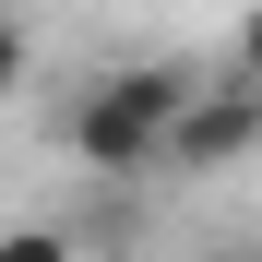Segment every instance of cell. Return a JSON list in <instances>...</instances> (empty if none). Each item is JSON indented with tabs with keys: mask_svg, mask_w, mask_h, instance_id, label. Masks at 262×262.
Returning <instances> with one entry per match:
<instances>
[{
	"mask_svg": "<svg viewBox=\"0 0 262 262\" xmlns=\"http://www.w3.org/2000/svg\"><path fill=\"white\" fill-rule=\"evenodd\" d=\"M179 96H191V72H167V60H131V72H96L72 96L60 119V143L83 179H143V167H167V131H179Z\"/></svg>",
	"mask_w": 262,
	"mask_h": 262,
	"instance_id": "1",
	"label": "cell"
},
{
	"mask_svg": "<svg viewBox=\"0 0 262 262\" xmlns=\"http://www.w3.org/2000/svg\"><path fill=\"white\" fill-rule=\"evenodd\" d=\"M262 155V83L250 72H214L179 96V131H167V167H191V179H214V167Z\"/></svg>",
	"mask_w": 262,
	"mask_h": 262,
	"instance_id": "2",
	"label": "cell"
},
{
	"mask_svg": "<svg viewBox=\"0 0 262 262\" xmlns=\"http://www.w3.org/2000/svg\"><path fill=\"white\" fill-rule=\"evenodd\" d=\"M0 262H83V238L48 227V214H24V227H0Z\"/></svg>",
	"mask_w": 262,
	"mask_h": 262,
	"instance_id": "3",
	"label": "cell"
},
{
	"mask_svg": "<svg viewBox=\"0 0 262 262\" xmlns=\"http://www.w3.org/2000/svg\"><path fill=\"white\" fill-rule=\"evenodd\" d=\"M24 60H36V36H24L12 12H0V107H12V96H24Z\"/></svg>",
	"mask_w": 262,
	"mask_h": 262,
	"instance_id": "4",
	"label": "cell"
},
{
	"mask_svg": "<svg viewBox=\"0 0 262 262\" xmlns=\"http://www.w3.org/2000/svg\"><path fill=\"white\" fill-rule=\"evenodd\" d=\"M227 72H250V83H262V0H250V12L227 24Z\"/></svg>",
	"mask_w": 262,
	"mask_h": 262,
	"instance_id": "5",
	"label": "cell"
}]
</instances>
